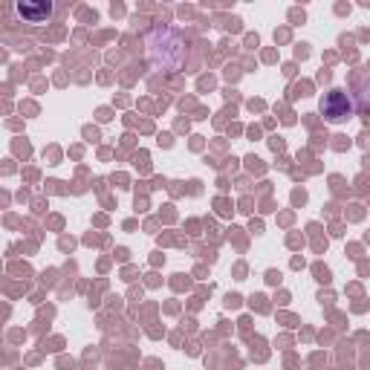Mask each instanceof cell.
Masks as SVG:
<instances>
[{
	"mask_svg": "<svg viewBox=\"0 0 370 370\" xmlns=\"http://www.w3.org/2000/svg\"><path fill=\"white\" fill-rule=\"evenodd\" d=\"M321 113L330 119V122H341L345 116H350V113H353V104H350V99H347V93H341V90L327 93L324 102H321Z\"/></svg>",
	"mask_w": 370,
	"mask_h": 370,
	"instance_id": "obj_1",
	"label": "cell"
},
{
	"mask_svg": "<svg viewBox=\"0 0 370 370\" xmlns=\"http://www.w3.org/2000/svg\"><path fill=\"white\" fill-rule=\"evenodd\" d=\"M18 15L30 23H44L52 15V3H18Z\"/></svg>",
	"mask_w": 370,
	"mask_h": 370,
	"instance_id": "obj_2",
	"label": "cell"
}]
</instances>
